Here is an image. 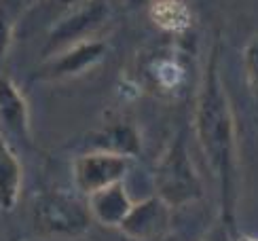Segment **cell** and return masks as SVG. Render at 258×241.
I'll return each instance as SVG.
<instances>
[{
    "label": "cell",
    "mask_w": 258,
    "mask_h": 241,
    "mask_svg": "<svg viewBox=\"0 0 258 241\" xmlns=\"http://www.w3.org/2000/svg\"><path fill=\"white\" fill-rule=\"evenodd\" d=\"M24 186V167L11 144L0 138V210L13 212Z\"/></svg>",
    "instance_id": "12"
},
{
    "label": "cell",
    "mask_w": 258,
    "mask_h": 241,
    "mask_svg": "<svg viewBox=\"0 0 258 241\" xmlns=\"http://www.w3.org/2000/svg\"><path fill=\"white\" fill-rule=\"evenodd\" d=\"M106 42L100 38H85L81 42L57 51L55 55H51L45 59V64L38 70V79L45 81H63V79H72L83 72L91 70L93 66H98L106 57Z\"/></svg>",
    "instance_id": "6"
},
{
    "label": "cell",
    "mask_w": 258,
    "mask_h": 241,
    "mask_svg": "<svg viewBox=\"0 0 258 241\" xmlns=\"http://www.w3.org/2000/svg\"><path fill=\"white\" fill-rule=\"evenodd\" d=\"M233 241H258L256 237H250V235H235Z\"/></svg>",
    "instance_id": "17"
},
{
    "label": "cell",
    "mask_w": 258,
    "mask_h": 241,
    "mask_svg": "<svg viewBox=\"0 0 258 241\" xmlns=\"http://www.w3.org/2000/svg\"><path fill=\"white\" fill-rule=\"evenodd\" d=\"M110 15L108 0H83L72 11H68L57 24L49 30V36L45 42V59L55 55L57 51L66 49L74 42H81L89 38Z\"/></svg>",
    "instance_id": "4"
},
{
    "label": "cell",
    "mask_w": 258,
    "mask_h": 241,
    "mask_svg": "<svg viewBox=\"0 0 258 241\" xmlns=\"http://www.w3.org/2000/svg\"><path fill=\"white\" fill-rule=\"evenodd\" d=\"M157 55H150L142 66L146 85L155 89L159 95H176L186 81V66L178 55H171L169 51H155Z\"/></svg>",
    "instance_id": "8"
},
{
    "label": "cell",
    "mask_w": 258,
    "mask_h": 241,
    "mask_svg": "<svg viewBox=\"0 0 258 241\" xmlns=\"http://www.w3.org/2000/svg\"><path fill=\"white\" fill-rule=\"evenodd\" d=\"M150 3H153V0H125V7L127 9H142V7H148Z\"/></svg>",
    "instance_id": "16"
},
{
    "label": "cell",
    "mask_w": 258,
    "mask_h": 241,
    "mask_svg": "<svg viewBox=\"0 0 258 241\" xmlns=\"http://www.w3.org/2000/svg\"><path fill=\"white\" fill-rule=\"evenodd\" d=\"M153 182L157 197L169 207H184L203 199V182L188 155L182 131H178L165 152L159 157L153 171Z\"/></svg>",
    "instance_id": "3"
},
{
    "label": "cell",
    "mask_w": 258,
    "mask_h": 241,
    "mask_svg": "<svg viewBox=\"0 0 258 241\" xmlns=\"http://www.w3.org/2000/svg\"><path fill=\"white\" fill-rule=\"evenodd\" d=\"M0 127L15 138L30 140V108L28 100L7 74H0Z\"/></svg>",
    "instance_id": "9"
},
{
    "label": "cell",
    "mask_w": 258,
    "mask_h": 241,
    "mask_svg": "<svg viewBox=\"0 0 258 241\" xmlns=\"http://www.w3.org/2000/svg\"><path fill=\"white\" fill-rule=\"evenodd\" d=\"M148 13L153 24L171 36L186 34L195 21L192 9L186 0H153L148 5Z\"/></svg>",
    "instance_id": "13"
},
{
    "label": "cell",
    "mask_w": 258,
    "mask_h": 241,
    "mask_svg": "<svg viewBox=\"0 0 258 241\" xmlns=\"http://www.w3.org/2000/svg\"><path fill=\"white\" fill-rule=\"evenodd\" d=\"M222 42L216 36L210 49V57L203 72L199 95L195 102V138L206 157L208 169L218 184L220 216L233 231H237L239 203V142L235 112L224 89L220 72Z\"/></svg>",
    "instance_id": "1"
},
{
    "label": "cell",
    "mask_w": 258,
    "mask_h": 241,
    "mask_svg": "<svg viewBox=\"0 0 258 241\" xmlns=\"http://www.w3.org/2000/svg\"><path fill=\"white\" fill-rule=\"evenodd\" d=\"M235 235H237V231H233L222 218H218V220L208 228V233L203 235L201 241H233Z\"/></svg>",
    "instance_id": "15"
},
{
    "label": "cell",
    "mask_w": 258,
    "mask_h": 241,
    "mask_svg": "<svg viewBox=\"0 0 258 241\" xmlns=\"http://www.w3.org/2000/svg\"><path fill=\"white\" fill-rule=\"evenodd\" d=\"M132 167V159L104 150H89L74 157L72 161V182L83 195H91L110 184L125 182Z\"/></svg>",
    "instance_id": "5"
},
{
    "label": "cell",
    "mask_w": 258,
    "mask_h": 241,
    "mask_svg": "<svg viewBox=\"0 0 258 241\" xmlns=\"http://www.w3.org/2000/svg\"><path fill=\"white\" fill-rule=\"evenodd\" d=\"M169 222H171V207L163 199H159L157 195H153L142 201H134L132 210L127 212L119 228L129 239L155 241L169 231Z\"/></svg>",
    "instance_id": "7"
},
{
    "label": "cell",
    "mask_w": 258,
    "mask_h": 241,
    "mask_svg": "<svg viewBox=\"0 0 258 241\" xmlns=\"http://www.w3.org/2000/svg\"><path fill=\"white\" fill-rule=\"evenodd\" d=\"M91 224L87 203L66 191H40L30 203V226L40 239H79L89 233Z\"/></svg>",
    "instance_id": "2"
},
{
    "label": "cell",
    "mask_w": 258,
    "mask_h": 241,
    "mask_svg": "<svg viewBox=\"0 0 258 241\" xmlns=\"http://www.w3.org/2000/svg\"><path fill=\"white\" fill-rule=\"evenodd\" d=\"M91 150H104V152H114V155H123L134 159L142 150V138L136 125L129 120H116L108 123L102 129L93 131L89 136Z\"/></svg>",
    "instance_id": "11"
},
{
    "label": "cell",
    "mask_w": 258,
    "mask_h": 241,
    "mask_svg": "<svg viewBox=\"0 0 258 241\" xmlns=\"http://www.w3.org/2000/svg\"><path fill=\"white\" fill-rule=\"evenodd\" d=\"M241 62H243V74H245V85H248V91H250V100L258 116V34H254L245 42Z\"/></svg>",
    "instance_id": "14"
},
{
    "label": "cell",
    "mask_w": 258,
    "mask_h": 241,
    "mask_svg": "<svg viewBox=\"0 0 258 241\" xmlns=\"http://www.w3.org/2000/svg\"><path fill=\"white\" fill-rule=\"evenodd\" d=\"M132 205L134 199L129 195L125 182H116L87 195V207L91 212L93 222H100L104 226H119L127 212L132 210Z\"/></svg>",
    "instance_id": "10"
}]
</instances>
